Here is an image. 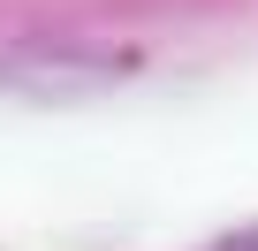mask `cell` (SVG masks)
<instances>
[{"instance_id":"cell-1","label":"cell","mask_w":258,"mask_h":251,"mask_svg":"<svg viewBox=\"0 0 258 251\" xmlns=\"http://www.w3.org/2000/svg\"><path fill=\"white\" fill-rule=\"evenodd\" d=\"M121 69L91 61V54H53V46H0V91L16 99H84L99 84H114Z\"/></svg>"},{"instance_id":"cell-2","label":"cell","mask_w":258,"mask_h":251,"mask_svg":"<svg viewBox=\"0 0 258 251\" xmlns=\"http://www.w3.org/2000/svg\"><path fill=\"white\" fill-rule=\"evenodd\" d=\"M213 251H258V228H235V236H220Z\"/></svg>"}]
</instances>
